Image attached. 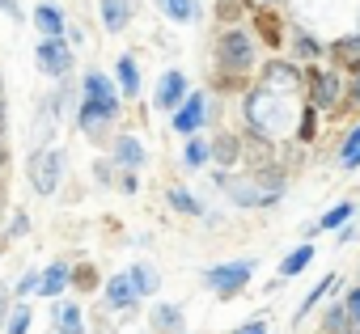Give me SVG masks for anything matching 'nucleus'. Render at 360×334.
<instances>
[{"label":"nucleus","instance_id":"15","mask_svg":"<svg viewBox=\"0 0 360 334\" xmlns=\"http://www.w3.org/2000/svg\"><path fill=\"white\" fill-rule=\"evenodd\" d=\"M157 9H161L169 22H178V26H191V22L204 18V5H200V0H157Z\"/></svg>","mask_w":360,"mask_h":334},{"label":"nucleus","instance_id":"13","mask_svg":"<svg viewBox=\"0 0 360 334\" xmlns=\"http://www.w3.org/2000/svg\"><path fill=\"white\" fill-rule=\"evenodd\" d=\"M30 18H34V30H39L43 39H60V34H64V26H68L64 9H60V5H51V0H39Z\"/></svg>","mask_w":360,"mask_h":334},{"label":"nucleus","instance_id":"14","mask_svg":"<svg viewBox=\"0 0 360 334\" xmlns=\"http://www.w3.org/2000/svg\"><path fill=\"white\" fill-rule=\"evenodd\" d=\"M68 279H72V267H68V262H51V267L39 271V288H34V292L47 296V300H56V296L68 288Z\"/></svg>","mask_w":360,"mask_h":334},{"label":"nucleus","instance_id":"25","mask_svg":"<svg viewBox=\"0 0 360 334\" xmlns=\"http://www.w3.org/2000/svg\"><path fill=\"white\" fill-rule=\"evenodd\" d=\"M318 106H301V114H297V140L301 144H314L318 135Z\"/></svg>","mask_w":360,"mask_h":334},{"label":"nucleus","instance_id":"20","mask_svg":"<svg viewBox=\"0 0 360 334\" xmlns=\"http://www.w3.org/2000/svg\"><path fill=\"white\" fill-rule=\"evenodd\" d=\"M208 161H212V144H208V140H200V135H187V148H183V165H187L191 174H200Z\"/></svg>","mask_w":360,"mask_h":334},{"label":"nucleus","instance_id":"35","mask_svg":"<svg viewBox=\"0 0 360 334\" xmlns=\"http://www.w3.org/2000/svg\"><path fill=\"white\" fill-rule=\"evenodd\" d=\"M110 170H115V165H110V161H98V165H94V178H98V182L106 187V182H110Z\"/></svg>","mask_w":360,"mask_h":334},{"label":"nucleus","instance_id":"28","mask_svg":"<svg viewBox=\"0 0 360 334\" xmlns=\"http://www.w3.org/2000/svg\"><path fill=\"white\" fill-rule=\"evenodd\" d=\"M343 313H347V326H360V283L343 296Z\"/></svg>","mask_w":360,"mask_h":334},{"label":"nucleus","instance_id":"12","mask_svg":"<svg viewBox=\"0 0 360 334\" xmlns=\"http://www.w3.org/2000/svg\"><path fill=\"white\" fill-rule=\"evenodd\" d=\"M51 330H56V334H85V313H81V305L56 296V305H51Z\"/></svg>","mask_w":360,"mask_h":334},{"label":"nucleus","instance_id":"6","mask_svg":"<svg viewBox=\"0 0 360 334\" xmlns=\"http://www.w3.org/2000/svg\"><path fill=\"white\" fill-rule=\"evenodd\" d=\"M39 68L47 72V76H56V81H64L68 72H72V47H68V39L60 34V39H39Z\"/></svg>","mask_w":360,"mask_h":334},{"label":"nucleus","instance_id":"30","mask_svg":"<svg viewBox=\"0 0 360 334\" xmlns=\"http://www.w3.org/2000/svg\"><path fill=\"white\" fill-rule=\"evenodd\" d=\"M352 148H360V123H356V127H352V131H347V135L339 140V156H347Z\"/></svg>","mask_w":360,"mask_h":334},{"label":"nucleus","instance_id":"2","mask_svg":"<svg viewBox=\"0 0 360 334\" xmlns=\"http://www.w3.org/2000/svg\"><path fill=\"white\" fill-rule=\"evenodd\" d=\"M255 55L259 51H255L250 30H242V26L221 30V39H217V68H225V72H250Z\"/></svg>","mask_w":360,"mask_h":334},{"label":"nucleus","instance_id":"36","mask_svg":"<svg viewBox=\"0 0 360 334\" xmlns=\"http://www.w3.org/2000/svg\"><path fill=\"white\" fill-rule=\"evenodd\" d=\"M26 229H30V220H26V212H18V216H13V225H9V233H13V237H22Z\"/></svg>","mask_w":360,"mask_h":334},{"label":"nucleus","instance_id":"11","mask_svg":"<svg viewBox=\"0 0 360 334\" xmlns=\"http://www.w3.org/2000/svg\"><path fill=\"white\" fill-rule=\"evenodd\" d=\"M144 161H148V152H144L140 135H131V131L115 135V165L119 170H144Z\"/></svg>","mask_w":360,"mask_h":334},{"label":"nucleus","instance_id":"33","mask_svg":"<svg viewBox=\"0 0 360 334\" xmlns=\"http://www.w3.org/2000/svg\"><path fill=\"white\" fill-rule=\"evenodd\" d=\"M233 334H267V317H250L246 326H238Z\"/></svg>","mask_w":360,"mask_h":334},{"label":"nucleus","instance_id":"16","mask_svg":"<svg viewBox=\"0 0 360 334\" xmlns=\"http://www.w3.org/2000/svg\"><path fill=\"white\" fill-rule=\"evenodd\" d=\"M148 326L157 334H178V330H183V309H178V305H153Z\"/></svg>","mask_w":360,"mask_h":334},{"label":"nucleus","instance_id":"21","mask_svg":"<svg viewBox=\"0 0 360 334\" xmlns=\"http://www.w3.org/2000/svg\"><path fill=\"white\" fill-rule=\"evenodd\" d=\"M165 203H169L174 212H183V216H204V212H208V208L187 191V187H169V191H165Z\"/></svg>","mask_w":360,"mask_h":334},{"label":"nucleus","instance_id":"34","mask_svg":"<svg viewBox=\"0 0 360 334\" xmlns=\"http://www.w3.org/2000/svg\"><path fill=\"white\" fill-rule=\"evenodd\" d=\"M68 283H77V288H94L98 279H94V271H89V267H81V271H72V279H68Z\"/></svg>","mask_w":360,"mask_h":334},{"label":"nucleus","instance_id":"1","mask_svg":"<svg viewBox=\"0 0 360 334\" xmlns=\"http://www.w3.org/2000/svg\"><path fill=\"white\" fill-rule=\"evenodd\" d=\"M119 110H123V102H119V89L110 85V76L98 72V68H89L85 81H81V106H77L81 131L89 140H102V131L119 119Z\"/></svg>","mask_w":360,"mask_h":334},{"label":"nucleus","instance_id":"4","mask_svg":"<svg viewBox=\"0 0 360 334\" xmlns=\"http://www.w3.org/2000/svg\"><path fill=\"white\" fill-rule=\"evenodd\" d=\"M208 119H212V98L204 89H195V93L187 89V98L169 110V127H174V135H183V140L187 135H200Z\"/></svg>","mask_w":360,"mask_h":334},{"label":"nucleus","instance_id":"9","mask_svg":"<svg viewBox=\"0 0 360 334\" xmlns=\"http://www.w3.org/2000/svg\"><path fill=\"white\" fill-rule=\"evenodd\" d=\"M102 300H106V309H110V313H131V309H136V300H140V296H136V288H131L127 271L106 279V288H102Z\"/></svg>","mask_w":360,"mask_h":334},{"label":"nucleus","instance_id":"32","mask_svg":"<svg viewBox=\"0 0 360 334\" xmlns=\"http://www.w3.org/2000/svg\"><path fill=\"white\" fill-rule=\"evenodd\" d=\"M335 51L347 60V55H360V34H352V39H343V43H335Z\"/></svg>","mask_w":360,"mask_h":334},{"label":"nucleus","instance_id":"29","mask_svg":"<svg viewBox=\"0 0 360 334\" xmlns=\"http://www.w3.org/2000/svg\"><path fill=\"white\" fill-rule=\"evenodd\" d=\"M297 51H301L305 60H318V55H322V47H318L309 34H297Z\"/></svg>","mask_w":360,"mask_h":334},{"label":"nucleus","instance_id":"39","mask_svg":"<svg viewBox=\"0 0 360 334\" xmlns=\"http://www.w3.org/2000/svg\"><path fill=\"white\" fill-rule=\"evenodd\" d=\"M347 72H352V76H360V55H347Z\"/></svg>","mask_w":360,"mask_h":334},{"label":"nucleus","instance_id":"17","mask_svg":"<svg viewBox=\"0 0 360 334\" xmlns=\"http://www.w3.org/2000/svg\"><path fill=\"white\" fill-rule=\"evenodd\" d=\"M115 76H119V98H136V93H140V68H136V55H119Z\"/></svg>","mask_w":360,"mask_h":334},{"label":"nucleus","instance_id":"8","mask_svg":"<svg viewBox=\"0 0 360 334\" xmlns=\"http://www.w3.org/2000/svg\"><path fill=\"white\" fill-rule=\"evenodd\" d=\"M309 102L318 110H330L339 102V72H326V68H309Z\"/></svg>","mask_w":360,"mask_h":334},{"label":"nucleus","instance_id":"26","mask_svg":"<svg viewBox=\"0 0 360 334\" xmlns=\"http://www.w3.org/2000/svg\"><path fill=\"white\" fill-rule=\"evenodd\" d=\"M30 317H34L30 305H18V309L9 313V321H5V334H26V330H30Z\"/></svg>","mask_w":360,"mask_h":334},{"label":"nucleus","instance_id":"37","mask_svg":"<svg viewBox=\"0 0 360 334\" xmlns=\"http://www.w3.org/2000/svg\"><path fill=\"white\" fill-rule=\"evenodd\" d=\"M347 102H352V106H360V76L352 81V89H347Z\"/></svg>","mask_w":360,"mask_h":334},{"label":"nucleus","instance_id":"7","mask_svg":"<svg viewBox=\"0 0 360 334\" xmlns=\"http://www.w3.org/2000/svg\"><path fill=\"white\" fill-rule=\"evenodd\" d=\"M183 98H187V76L178 72V68H165L161 81H157V89H153V106H157L161 114H169Z\"/></svg>","mask_w":360,"mask_h":334},{"label":"nucleus","instance_id":"24","mask_svg":"<svg viewBox=\"0 0 360 334\" xmlns=\"http://www.w3.org/2000/svg\"><path fill=\"white\" fill-rule=\"evenodd\" d=\"M212 156L221 161V170H229V165H238V156H242V140L238 135H217V144H212Z\"/></svg>","mask_w":360,"mask_h":334},{"label":"nucleus","instance_id":"10","mask_svg":"<svg viewBox=\"0 0 360 334\" xmlns=\"http://www.w3.org/2000/svg\"><path fill=\"white\" fill-rule=\"evenodd\" d=\"M98 18L106 34H123L127 22L136 18V0H98Z\"/></svg>","mask_w":360,"mask_h":334},{"label":"nucleus","instance_id":"44","mask_svg":"<svg viewBox=\"0 0 360 334\" xmlns=\"http://www.w3.org/2000/svg\"><path fill=\"white\" fill-rule=\"evenodd\" d=\"M0 203H5V187H0Z\"/></svg>","mask_w":360,"mask_h":334},{"label":"nucleus","instance_id":"46","mask_svg":"<svg viewBox=\"0 0 360 334\" xmlns=\"http://www.w3.org/2000/svg\"><path fill=\"white\" fill-rule=\"evenodd\" d=\"M267 334H271V330H267Z\"/></svg>","mask_w":360,"mask_h":334},{"label":"nucleus","instance_id":"41","mask_svg":"<svg viewBox=\"0 0 360 334\" xmlns=\"http://www.w3.org/2000/svg\"><path fill=\"white\" fill-rule=\"evenodd\" d=\"M0 119H5V85H0Z\"/></svg>","mask_w":360,"mask_h":334},{"label":"nucleus","instance_id":"22","mask_svg":"<svg viewBox=\"0 0 360 334\" xmlns=\"http://www.w3.org/2000/svg\"><path fill=\"white\" fill-rule=\"evenodd\" d=\"M352 216H356V203H347V199H339L335 208H326V212L318 216V225H314V229H318V233H335V229H339V225H347Z\"/></svg>","mask_w":360,"mask_h":334},{"label":"nucleus","instance_id":"5","mask_svg":"<svg viewBox=\"0 0 360 334\" xmlns=\"http://www.w3.org/2000/svg\"><path fill=\"white\" fill-rule=\"evenodd\" d=\"M30 187L43 195V199H51L56 191H60V182H64V152L60 148H39L34 156H30Z\"/></svg>","mask_w":360,"mask_h":334},{"label":"nucleus","instance_id":"42","mask_svg":"<svg viewBox=\"0 0 360 334\" xmlns=\"http://www.w3.org/2000/svg\"><path fill=\"white\" fill-rule=\"evenodd\" d=\"M0 170H5V148H0Z\"/></svg>","mask_w":360,"mask_h":334},{"label":"nucleus","instance_id":"3","mask_svg":"<svg viewBox=\"0 0 360 334\" xmlns=\"http://www.w3.org/2000/svg\"><path fill=\"white\" fill-rule=\"evenodd\" d=\"M255 258H233V262H217V267H208L204 271V288L208 292H217L221 300H229V296H238L246 283H250V275H255Z\"/></svg>","mask_w":360,"mask_h":334},{"label":"nucleus","instance_id":"31","mask_svg":"<svg viewBox=\"0 0 360 334\" xmlns=\"http://www.w3.org/2000/svg\"><path fill=\"white\" fill-rule=\"evenodd\" d=\"M34 288H39V271H26V275L18 279V296H30Z\"/></svg>","mask_w":360,"mask_h":334},{"label":"nucleus","instance_id":"40","mask_svg":"<svg viewBox=\"0 0 360 334\" xmlns=\"http://www.w3.org/2000/svg\"><path fill=\"white\" fill-rule=\"evenodd\" d=\"M5 300H9V288L0 283V321H5Z\"/></svg>","mask_w":360,"mask_h":334},{"label":"nucleus","instance_id":"27","mask_svg":"<svg viewBox=\"0 0 360 334\" xmlns=\"http://www.w3.org/2000/svg\"><path fill=\"white\" fill-rule=\"evenodd\" d=\"M335 330H339V334L347 330V313H343V300H335V305L326 309V334H335Z\"/></svg>","mask_w":360,"mask_h":334},{"label":"nucleus","instance_id":"23","mask_svg":"<svg viewBox=\"0 0 360 334\" xmlns=\"http://www.w3.org/2000/svg\"><path fill=\"white\" fill-rule=\"evenodd\" d=\"M330 288H335V275H326V279H318V283L309 288V296H305V300L297 305V313H292V326H301V321H305V317H309V313H314V309L322 305V296H326Z\"/></svg>","mask_w":360,"mask_h":334},{"label":"nucleus","instance_id":"19","mask_svg":"<svg viewBox=\"0 0 360 334\" xmlns=\"http://www.w3.org/2000/svg\"><path fill=\"white\" fill-rule=\"evenodd\" d=\"M127 279H131V288H136V296L144 300V296H153L157 288H161V275H157V267L153 262H136L131 271H127Z\"/></svg>","mask_w":360,"mask_h":334},{"label":"nucleus","instance_id":"38","mask_svg":"<svg viewBox=\"0 0 360 334\" xmlns=\"http://www.w3.org/2000/svg\"><path fill=\"white\" fill-rule=\"evenodd\" d=\"M0 9H5L9 18H18V0H0Z\"/></svg>","mask_w":360,"mask_h":334},{"label":"nucleus","instance_id":"47","mask_svg":"<svg viewBox=\"0 0 360 334\" xmlns=\"http://www.w3.org/2000/svg\"><path fill=\"white\" fill-rule=\"evenodd\" d=\"M356 212H360V208H356Z\"/></svg>","mask_w":360,"mask_h":334},{"label":"nucleus","instance_id":"18","mask_svg":"<svg viewBox=\"0 0 360 334\" xmlns=\"http://www.w3.org/2000/svg\"><path fill=\"white\" fill-rule=\"evenodd\" d=\"M309 262H314V241H301V246H292V250L284 254V262H280V279H292V275H301Z\"/></svg>","mask_w":360,"mask_h":334},{"label":"nucleus","instance_id":"43","mask_svg":"<svg viewBox=\"0 0 360 334\" xmlns=\"http://www.w3.org/2000/svg\"><path fill=\"white\" fill-rule=\"evenodd\" d=\"M267 5H284V0H267Z\"/></svg>","mask_w":360,"mask_h":334},{"label":"nucleus","instance_id":"45","mask_svg":"<svg viewBox=\"0 0 360 334\" xmlns=\"http://www.w3.org/2000/svg\"><path fill=\"white\" fill-rule=\"evenodd\" d=\"M178 334H187V330H178Z\"/></svg>","mask_w":360,"mask_h":334}]
</instances>
